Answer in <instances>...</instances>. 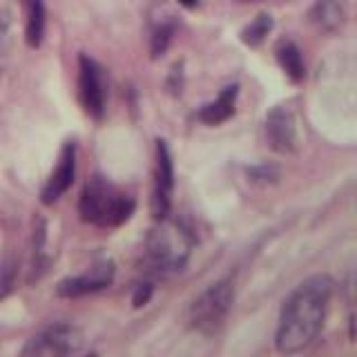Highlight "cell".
<instances>
[{
    "label": "cell",
    "instance_id": "cell-1",
    "mask_svg": "<svg viewBox=\"0 0 357 357\" xmlns=\"http://www.w3.org/2000/svg\"><path fill=\"white\" fill-rule=\"evenodd\" d=\"M333 295V279L328 275H312L304 279L284 301L275 333L279 353L295 355L306 351L324 328Z\"/></svg>",
    "mask_w": 357,
    "mask_h": 357
},
{
    "label": "cell",
    "instance_id": "cell-2",
    "mask_svg": "<svg viewBox=\"0 0 357 357\" xmlns=\"http://www.w3.org/2000/svg\"><path fill=\"white\" fill-rule=\"evenodd\" d=\"M195 248V237L185 226L178 221L161 219L143 248V268L148 275L165 277L183 271L190 259V252Z\"/></svg>",
    "mask_w": 357,
    "mask_h": 357
},
{
    "label": "cell",
    "instance_id": "cell-3",
    "mask_svg": "<svg viewBox=\"0 0 357 357\" xmlns=\"http://www.w3.org/2000/svg\"><path fill=\"white\" fill-rule=\"evenodd\" d=\"M137 201L128 192H123L105 176H89L81 199H78V212L85 223H92L96 228H119L134 215Z\"/></svg>",
    "mask_w": 357,
    "mask_h": 357
},
{
    "label": "cell",
    "instance_id": "cell-4",
    "mask_svg": "<svg viewBox=\"0 0 357 357\" xmlns=\"http://www.w3.org/2000/svg\"><path fill=\"white\" fill-rule=\"evenodd\" d=\"M232 301H234V282L230 277H223L212 286H208L192 301V306H190V324L204 333L217 331L226 321L232 308Z\"/></svg>",
    "mask_w": 357,
    "mask_h": 357
},
{
    "label": "cell",
    "instance_id": "cell-5",
    "mask_svg": "<svg viewBox=\"0 0 357 357\" xmlns=\"http://www.w3.org/2000/svg\"><path fill=\"white\" fill-rule=\"evenodd\" d=\"M83 346V333L74 324L56 321L40 328L25 344L20 357H74Z\"/></svg>",
    "mask_w": 357,
    "mask_h": 357
},
{
    "label": "cell",
    "instance_id": "cell-6",
    "mask_svg": "<svg viewBox=\"0 0 357 357\" xmlns=\"http://www.w3.org/2000/svg\"><path fill=\"white\" fill-rule=\"evenodd\" d=\"M78 98L89 116L100 121L105 114V98H107V83L103 67L87 54L78 59Z\"/></svg>",
    "mask_w": 357,
    "mask_h": 357
},
{
    "label": "cell",
    "instance_id": "cell-7",
    "mask_svg": "<svg viewBox=\"0 0 357 357\" xmlns=\"http://www.w3.org/2000/svg\"><path fill=\"white\" fill-rule=\"evenodd\" d=\"M174 190V165L172 154L165 141H156V167H154V190H152V215L156 221L167 219Z\"/></svg>",
    "mask_w": 357,
    "mask_h": 357
},
{
    "label": "cell",
    "instance_id": "cell-8",
    "mask_svg": "<svg viewBox=\"0 0 357 357\" xmlns=\"http://www.w3.org/2000/svg\"><path fill=\"white\" fill-rule=\"evenodd\" d=\"M112 282H114V264L98 261L83 275L65 277L63 282H59V286H56V295L65 297V299L94 295V293H100V290L109 288Z\"/></svg>",
    "mask_w": 357,
    "mask_h": 357
},
{
    "label": "cell",
    "instance_id": "cell-9",
    "mask_svg": "<svg viewBox=\"0 0 357 357\" xmlns=\"http://www.w3.org/2000/svg\"><path fill=\"white\" fill-rule=\"evenodd\" d=\"M266 139L268 145L279 154H290L297 150V123L288 107H273L266 116Z\"/></svg>",
    "mask_w": 357,
    "mask_h": 357
},
{
    "label": "cell",
    "instance_id": "cell-10",
    "mask_svg": "<svg viewBox=\"0 0 357 357\" xmlns=\"http://www.w3.org/2000/svg\"><path fill=\"white\" fill-rule=\"evenodd\" d=\"M74 174H76V145L74 143H65L59 163H56L54 172L50 174L47 183H45L43 192H40V201L45 206L56 204L67 190L74 183Z\"/></svg>",
    "mask_w": 357,
    "mask_h": 357
},
{
    "label": "cell",
    "instance_id": "cell-11",
    "mask_svg": "<svg viewBox=\"0 0 357 357\" xmlns=\"http://www.w3.org/2000/svg\"><path fill=\"white\" fill-rule=\"evenodd\" d=\"M176 31V16L165 3H156L150 9V52L152 59H159L167 52Z\"/></svg>",
    "mask_w": 357,
    "mask_h": 357
},
{
    "label": "cell",
    "instance_id": "cell-12",
    "mask_svg": "<svg viewBox=\"0 0 357 357\" xmlns=\"http://www.w3.org/2000/svg\"><path fill=\"white\" fill-rule=\"evenodd\" d=\"M237 94L239 85H228L223 92L217 96V100L206 103L199 109V119L208 123V126H219V123L228 121L234 114V105H237Z\"/></svg>",
    "mask_w": 357,
    "mask_h": 357
},
{
    "label": "cell",
    "instance_id": "cell-13",
    "mask_svg": "<svg viewBox=\"0 0 357 357\" xmlns=\"http://www.w3.org/2000/svg\"><path fill=\"white\" fill-rule=\"evenodd\" d=\"M308 18L317 29L333 33V31L342 29L346 14L337 0H315V5H312L308 11Z\"/></svg>",
    "mask_w": 357,
    "mask_h": 357
},
{
    "label": "cell",
    "instance_id": "cell-14",
    "mask_svg": "<svg viewBox=\"0 0 357 357\" xmlns=\"http://www.w3.org/2000/svg\"><path fill=\"white\" fill-rule=\"evenodd\" d=\"M275 56H277L279 67H282L284 74L290 78V81L293 83L304 81V74H306L304 59H301V52L293 40H288V38L279 40L277 47H275Z\"/></svg>",
    "mask_w": 357,
    "mask_h": 357
},
{
    "label": "cell",
    "instance_id": "cell-15",
    "mask_svg": "<svg viewBox=\"0 0 357 357\" xmlns=\"http://www.w3.org/2000/svg\"><path fill=\"white\" fill-rule=\"evenodd\" d=\"M25 11H27V27H25V38L29 47H40L43 36H45V5L43 0H25Z\"/></svg>",
    "mask_w": 357,
    "mask_h": 357
},
{
    "label": "cell",
    "instance_id": "cell-16",
    "mask_svg": "<svg viewBox=\"0 0 357 357\" xmlns=\"http://www.w3.org/2000/svg\"><path fill=\"white\" fill-rule=\"evenodd\" d=\"M273 29V16L271 14H259L250 25H245L241 31V40L248 45V47H259L266 40V36Z\"/></svg>",
    "mask_w": 357,
    "mask_h": 357
},
{
    "label": "cell",
    "instance_id": "cell-17",
    "mask_svg": "<svg viewBox=\"0 0 357 357\" xmlns=\"http://www.w3.org/2000/svg\"><path fill=\"white\" fill-rule=\"evenodd\" d=\"M16 284V264L11 259L0 261V299H5Z\"/></svg>",
    "mask_w": 357,
    "mask_h": 357
},
{
    "label": "cell",
    "instance_id": "cell-18",
    "mask_svg": "<svg viewBox=\"0 0 357 357\" xmlns=\"http://www.w3.org/2000/svg\"><path fill=\"white\" fill-rule=\"evenodd\" d=\"M9 25H11L9 11H0V70H3V63H5L7 38H9Z\"/></svg>",
    "mask_w": 357,
    "mask_h": 357
},
{
    "label": "cell",
    "instance_id": "cell-19",
    "mask_svg": "<svg viewBox=\"0 0 357 357\" xmlns=\"http://www.w3.org/2000/svg\"><path fill=\"white\" fill-rule=\"evenodd\" d=\"M152 290H154V286H152L150 282H145V284H139V286H137V290H134L132 304L137 306V308L145 306V304H148V301H150V297H152Z\"/></svg>",
    "mask_w": 357,
    "mask_h": 357
},
{
    "label": "cell",
    "instance_id": "cell-20",
    "mask_svg": "<svg viewBox=\"0 0 357 357\" xmlns=\"http://www.w3.org/2000/svg\"><path fill=\"white\" fill-rule=\"evenodd\" d=\"M178 3H181L183 7H195V5H197V0H178Z\"/></svg>",
    "mask_w": 357,
    "mask_h": 357
},
{
    "label": "cell",
    "instance_id": "cell-21",
    "mask_svg": "<svg viewBox=\"0 0 357 357\" xmlns=\"http://www.w3.org/2000/svg\"><path fill=\"white\" fill-rule=\"evenodd\" d=\"M241 3H257V0H241Z\"/></svg>",
    "mask_w": 357,
    "mask_h": 357
}]
</instances>
